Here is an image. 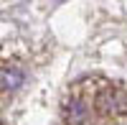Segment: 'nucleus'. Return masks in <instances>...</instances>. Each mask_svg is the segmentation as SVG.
I'll return each mask as SVG.
<instances>
[{"mask_svg":"<svg viewBox=\"0 0 127 125\" xmlns=\"http://www.w3.org/2000/svg\"><path fill=\"white\" fill-rule=\"evenodd\" d=\"M94 107L104 118H122L127 115V92L120 87H104L94 100Z\"/></svg>","mask_w":127,"mask_h":125,"instance_id":"1","label":"nucleus"},{"mask_svg":"<svg viewBox=\"0 0 127 125\" xmlns=\"http://www.w3.org/2000/svg\"><path fill=\"white\" fill-rule=\"evenodd\" d=\"M61 118H64V123H66V125H84V123L89 120V107L84 105L81 100L71 97V100L64 102V107H61Z\"/></svg>","mask_w":127,"mask_h":125,"instance_id":"2","label":"nucleus"},{"mask_svg":"<svg viewBox=\"0 0 127 125\" xmlns=\"http://www.w3.org/2000/svg\"><path fill=\"white\" fill-rule=\"evenodd\" d=\"M23 71H20L18 66H10L5 64L3 69H0V87H3V92H15L20 84H23Z\"/></svg>","mask_w":127,"mask_h":125,"instance_id":"3","label":"nucleus"}]
</instances>
